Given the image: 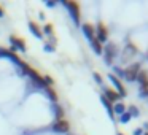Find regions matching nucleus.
I'll list each match as a JSON object with an SVG mask.
<instances>
[{"label":"nucleus","instance_id":"nucleus-1","mask_svg":"<svg viewBox=\"0 0 148 135\" xmlns=\"http://www.w3.org/2000/svg\"><path fill=\"white\" fill-rule=\"evenodd\" d=\"M62 5H64L65 8H69V11H70V14H72V18H73V21L75 22H80V3L78 2H73V0H64L62 2Z\"/></svg>","mask_w":148,"mask_h":135},{"label":"nucleus","instance_id":"nucleus-2","mask_svg":"<svg viewBox=\"0 0 148 135\" xmlns=\"http://www.w3.org/2000/svg\"><path fill=\"white\" fill-rule=\"evenodd\" d=\"M107 38H108V29L102 21H99L96 26V40L99 43H105Z\"/></svg>","mask_w":148,"mask_h":135},{"label":"nucleus","instance_id":"nucleus-3","mask_svg":"<svg viewBox=\"0 0 148 135\" xmlns=\"http://www.w3.org/2000/svg\"><path fill=\"white\" fill-rule=\"evenodd\" d=\"M142 68H140V64L138 62H135V64H131L127 67V70L124 72V76H126V80L127 81H135L137 80V75H138V72H140Z\"/></svg>","mask_w":148,"mask_h":135},{"label":"nucleus","instance_id":"nucleus-4","mask_svg":"<svg viewBox=\"0 0 148 135\" xmlns=\"http://www.w3.org/2000/svg\"><path fill=\"white\" fill-rule=\"evenodd\" d=\"M108 80H110V81H112V83H113V86H115L116 92H118V94H119V95H121V97H124L126 94H127V92H126V87H124V84L121 83V80H119L118 76H115V75H113V73H110V75H108Z\"/></svg>","mask_w":148,"mask_h":135},{"label":"nucleus","instance_id":"nucleus-5","mask_svg":"<svg viewBox=\"0 0 148 135\" xmlns=\"http://www.w3.org/2000/svg\"><path fill=\"white\" fill-rule=\"evenodd\" d=\"M102 95L105 97L107 100H110L112 103H116L119 99H121V95H119L113 87H103V94H102Z\"/></svg>","mask_w":148,"mask_h":135},{"label":"nucleus","instance_id":"nucleus-6","mask_svg":"<svg viewBox=\"0 0 148 135\" xmlns=\"http://www.w3.org/2000/svg\"><path fill=\"white\" fill-rule=\"evenodd\" d=\"M53 130L58 132V134H67V132L70 130V124H69V121H65V119L56 121L54 125H53Z\"/></svg>","mask_w":148,"mask_h":135},{"label":"nucleus","instance_id":"nucleus-7","mask_svg":"<svg viewBox=\"0 0 148 135\" xmlns=\"http://www.w3.org/2000/svg\"><path fill=\"white\" fill-rule=\"evenodd\" d=\"M81 29H83V33L86 35V38L89 40V42L96 38V26H94V24H91V22H84L83 26H81Z\"/></svg>","mask_w":148,"mask_h":135},{"label":"nucleus","instance_id":"nucleus-8","mask_svg":"<svg viewBox=\"0 0 148 135\" xmlns=\"http://www.w3.org/2000/svg\"><path fill=\"white\" fill-rule=\"evenodd\" d=\"M10 42H11V45H13L14 49H19V51H23V52L27 51V45L23 38H19V37H16V35H11Z\"/></svg>","mask_w":148,"mask_h":135},{"label":"nucleus","instance_id":"nucleus-9","mask_svg":"<svg viewBox=\"0 0 148 135\" xmlns=\"http://www.w3.org/2000/svg\"><path fill=\"white\" fill-rule=\"evenodd\" d=\"M115 49H116V45H115V43H108V45H107L105 51H103L107 64H112V57H113V56H116V51H115Z\"/></svg>","mask_w":148,"mask_h":135},{"label":"nucleus","instance_id":"nucleus-10","mask_svg":"<svg viewBox=\"0 0 148 135\" xmlns=\"http://www.w3.org/2000/svg\"><path fill=\"white\" fill-rule=\"evenodd\" d=\"M29 29H30V32H32L34 35L37 37V38H40V40L43 38V30L40 29V26H38V24L35 22V21L29 19Z\"/></svg>","mask_w":148,"mask_h":135},{"label":"nucleus","instance_id":"nucleus-11","mask_svg":"<svg viewBox=\"0 0 148 135\" xmlns=\"http://www.w3.org/2000/svg\"><path fill=\"white\" fill-rule=\"evenodd\" d=\"M53 110H54V113H56V121H61V119H64L65 111H64V108H62L61 105H58V103H53Z\"/></svg>","mask_w":148,"mask_h":135},{"label":"nucleus","instance_id":"nucleus-12","mask_svg":"<svg viewBox=\"0 0 148 135\" xmlns=\"http://www.w3.org/2000/svg\"><path fill=\"white\" fill-rule=\"evenodd\" d=\"M100 100H102L103 106H105V108H107V111H108L110 118L113 119V118H115V116H113V115H115V113H113V103L110 102V100H107V99H105V97H103V95H100Z\"/></svg>","mask_w":148,"mask_h":135},{"label":"nucleus","instance_id":"nucleus-13","mask_svg":"<svg viewBox=\"0 0 148 135\" xmlns=\"http://www.w3.org/2000/svg\"><path fill=\"white\" fill-rule=\"evenodd\" d=\"M124 111H126V105L123 102H116L115 105H113V113H116V115H123Z\"/></svg>","mask_w":148,"mask_h":135},{"label":"nucleus","instance_id":"nucleus-14","mask_svg":"<svg viewBox=\"0 0 148 135\" xmlns=\"http://www.w3.org/2000/svg\"><path fill=\"white\" fill-rule=\"evenodd\" d=\"M89 43H91V46L94 48V51H96V54H102V51H103V49H102V45H100V43L97 42L96 38H94V40H91Z\"/></svg>","mask_w":148,"mask_h":135},{"label":"nucleus","instance_id":"nucleus-15","mask_svg":"<svg viewBox=\"0 0 148 135\" xmlns=\"http://www.w3.org/2000/svg\"><path fill=\"white\" fill-rule=\"evenodd\" d=\"M137 80L140 81V84L147 83V81H148V73L145 70H140V72H138V75H137Z\"/></svg>","mask_w":148,"mask_h":135},{"label":"nucleus","instance_id":"nucleus-16","mask_svg":"<svg viewBox=\"0 0 148 135\" xmlns=\"http://www.w3.org/2000/svg\"><path fill=\"white\" fill-rule=\"evenodd\" d=\"M46 92H48V95H49V99L53 100V102H58V94H56V91L53 89V87H46Z\"/></svg>","mask_w":148,"mask_h":135},{"label":"nucleus","instance_id":"nucleus-17","mask_svg":"<svg viewBox=\"0 0 148 135\" xmlns=\"http://www.w3.org/2000/svg\"><path fill=\"white\" fill-rule=\"evenodd\" d=\"M126 56H124V57H127V56H129V57H131V56H134L135 54V52H137V49H135V46L134 45H129V46H126Z\"/></svg>","mask_w":148,"mask_h":135},{"label":"nucleus","instance_id":"nucleus-18","mask_svg":"<svg viewBox=\"0 0 148 135\" xmlns=\"http://www.w3.org/2000/svg\"><path fill=\"white\" fill-rule=\"evenodd\" d=\"M53 32H54V26H53L51 22L45 24V27H43V33H48V35H51Z\"/></svg>","mask_w":148,"mask_h":135},{"label":"nucleus","instance_id":"nucleus-19","mask_svg":"<svg viewBox=\"0 0 148 135\" xmlns=\"http://www.w3.org/2000/svg\"><path fill=\"white\" fill-rule=\"evenodd\" d=\"M131 119H132V116L129 115V111H124V113L121 115V122H123V124H127Z\"/></svg>","mask_w":148,"mask_h":135},{"label":"nucleus","instance_id":"nucleus-20","mask_svg":"<svg viewBox=\"0 0 148 135\" xmlns=\"http://www.w3.org/2000/svg\"><path fill=\"white\" fill-rule=\"evenodd\" d=\"M43 83H45V86H48V87H51L53 86V83H54V80H53L49 75H45L43 76Z\"/></svg>","mask_w":148,"mask_h":135},{"label":"nucleus","instance_id":"nucleus-21","mask_svg":"<svg viewBox=\"0 0 148 135\" xmlns=\"http://www.w3.org/2000/svg\"><path fill=\"white\" fill-rule=\"evenodd\" d=\"M140 95H143V97L148 95V81L142 84V87H140Z\"/></svg>","mask_w":148,"mask_h":135},{"label":"nucleus","instance_id":"nucleus-22","mask_svg":"<svg viewBox=\"0 0 148 135\" xmlns=\"http://www.w3.org/2000/svg\"><path fill=\"white\" fill-rule=\"evenodd\" d=\"M129 115H131L132 118H137V116H138V110H137V106H134V105L129 106Z\"/></svg>","mask_w":148,"mask_h":135},{"label":"nucleus","instance_id":"nucleus-23","mask_svg":"<svg viewBox=\"0 0 148 135\" xmlns=\"http://www.w3.org/2000/svg\"><path fill=\"white\" fill-rule=\"evenodd\" d=\"M92 76H94V80H96V83H99V84H102V76H100V73H99V72H94V73H92Z\"/></svg>","mask_w":148,"mask_h":135},{"label":"nucleus","instance_id":"nucleus-24","mask_svg":"<svg viewBox=\"0 0 148 135\" xmlns=\"http://www.w3.org/2000/svg\"><path fill=\"white\" fill-rule=\"evenodd\" d=\"M134 135H143V130H142V127H137L134 130Z\"/></svg>","mask_w":148,"mask_h":135},{"label":"nucleus","instance_id":"nucleus-25","mask_svg":"<svg viewBox=\"0 0 148 135\" xmlns=\"http://www.w3.org/2000/svg\"><path fill=\"white\" fill-rule=\"evenodd\" d=\"M46 7H49V8L56 7V2H51V0H48V2H46Z\"/></svg>","mask_w":148,"mask_h":135},{"label":"nucleus","instance_id":"nucleus-26","mask_svg":"<svg viewBox=\"0 0 148 135\" xmlns=\"http://www.w3.org/2000/svg\"><path fill=\"white\" fill-rule=\"evenodd\" d=\"M45 49H46V51H49V52H53V49H54V48H51L49 45H46V46H45Z\"/></svg>","mask_w":148,"mask_h":135},{"label":"nucleus","instance_id":"nucleus-27","mask_svg":"<svg viewBox=\"0 0 148 135\" xmlns=\"http://www.w3.org/2000/svg\"><path fill=\"white\" fill-rule=\"evenodd\" d=\"M3 16H5V10L0 7V18H3Z\"/></svg>","mask_w":148,"mask_h":135},{"label":"nucleus","instance_id":"nucleus-28","mask_svg":"<svg viewBox=\"0 0 148 135\" xmlns=\"http://www.w3.org/2000/svg\"><path fill=\"white\" fill-rule=\"evenodd\" d=\"M116 135H124V134H121V132H118V134H116Z\"/></svg>","mask_w":148,"mask_h":135},{"label":"nucleus","instance_id":"nucleus-29","mask_svg":"<svg viewBox=\"0 0 148 135\" xmlns=\"http://www.w3.org/2000/svg\"><path fill=\"white\" fill-rule=\"evenodd\" d=\"M143 135H148V132H145V134H143Z\"/></svg>","mask_w":148,"mask_h":135}]
</instances>
